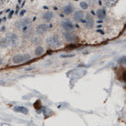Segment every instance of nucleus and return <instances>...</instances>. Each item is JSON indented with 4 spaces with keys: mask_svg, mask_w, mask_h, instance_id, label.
Returning <instances> with one entry per match:
<instances>
[{
    "mask_svg": "<svg viewBox=\"0 0 126 126\" xmlns=\"http://www.w3.org/2000/svg\"><path fill=\"white\" fill-rule=\"evenodd\" d=\"M15 25L17 29L22 30L24 32H26L29 30V27L31 26V20L29 18L20 19L15 22Z\"/></svg>",
    "mask_w": 126,
    "mask_h": 126,
    "instance_id": "1",
    "label": "nucleus"
},
{
    "mask_svg": "<svg viewBox=\"0 0 126 126\" xmlns=\"http://www.w3.org/2000/svg\"><path fill=\"white\" fill-rule=\"evenodd\" d=\"M46 43L49 48H58L62 45V41L58 36L54 35L46 39Z\"/></svg>",
    "mask_w": 126,
    "mask_h": 126,
    "instance_id": "2",
    "label": "nucleus"
},
{
    "mask_svg": "<svg viewBox=\"0 0 126 126\" xmlns=\"http://www.w3.org/2000/svg\"><path fill=\"white\" fill-rule=\"evenodd\" d=\"M5 38L8 40L9 45H11V47H13V48L17 47V45L19 44V39L16 34L13 32H8L6 34Z\"/></svg>",
    "mask_w": 126,
    "mask_h": 126,
    "instance_id": "3",
    "label": "nucleus"
},
{
    "mask_svg": "<svg viewBox=\"0 0 126 126\" xmlns=\"http://www.w3.org/2000/svg\"><path fill=\"white\" fill-rule=\"evenodd\" d=\"M30 60V54H17L13 58V62L15 63H20L23 62H27Z\"/></svg>",
    "mask_w": 126,
    "mask_h": 126,
    "instance_id": "4",
    "label": "nucleus"
},
{
    "mask_svg": "<svg viewBox=\"0 0 126 126\" xmlns=\"http://www.w3.org/2000/svg\"><path fill=\"white\" fill-rule=\"evenodd\" d=\"M63 36L65 39L69 42H75L78 40V37L75 34L70 32H63Z\"/></svg>",
    "mask_w": 126,
    "mask_h": 126,
    "instance_id": "5",
    "label": "nucleus"
},
{
    "mask_svg": "<svg viewBox=\"0 0 126 126\" xmlns=\"http://www.w3.org/2000/svg\"><path fill=\"white\" fill-rule=\"evenodd\" d=\"M48 29H49V27L47 24H39L36 27V32L38 34H44L48 30Z\"/></svg>",
    "mask_w": 126,
    "mask_h": 126,
    "instance_id": "6",
    "label": "nucleus"
},
{
    "mask_svg": "<svg viewBox=\"0 0 126 126\" xmlns=\"http://www.w3.org/2000/svg\"><path fill=\"white\" fill-rule=\"evenodd\" d=\"M62 27L64 30H67V31H70L73 30L74 28V26L73 24V23L70 20H63L62 22Z\"/></svg>",
    "mask_w": 126,
    "mask_h": 126,
    "instance_id": "7",
    "label": "nucleus"
},
{
    "mask_svg": "<svg viewBox=\"0 0 126 126\" xmlns=\"http://www.w3.org/2000/svg\"><path fill=\"white\" fill-rule=\"evenodd\" d=\"M94 24V18L91 17V15H87L86 17V21H85V27L88 29H91L92 28Z\"/></svg>",
    "mask_w": 126,
    "mask_h": 126,
    "instance_id": "8",
    "label": "nucleus"
},
{
    "mask_svg": "<svg viewBox=\"0 0 126 126\" xmlns=\"http://www.w3.org/2000/svg\"><path fill=\"white\" fill-rule=\"evenodd\" d=\"M14 111L17 112H20L23 114H27L28 110L24 107H14Z\"/></svg>",
    "mask_w": 126,
    "mask_h": 126,
    "instance_id": "9",
    "label": "nucleus"
},
{
    "mask_svg": "<svg viewBox=\"0 0 126 126\" xmlns=\"http://www.w3.org/2000/svg\"><path fill=\"white\" fill-rule=\"evenodd\" d=\"M83 17H84V13L82 11H76L75 14H74V16H73V17L76 20H81L83 18Z\"/></svg>",
    "mask_w": 126,
    "mask_h": 126,
    "instance_id": "10",
    "label": "nucleus"
},
{
    "mask_svg": "<svg viewBox=\"0 0 126 126\" xmlns=\"http://www.w3.org/2000/svg\"><path fill=\"white\" fill-rule=\"evenodd\" d=\"M97 15L99 19L103 20L105 17V16H106V11H105V10L104 9H99V10H97Z\"/></svg>",
    "mask_w": 126,
    "mask_h": 126,
    "instance_id": "11",
    "label": "nucleus"
},
{
    "mask_svg": "<svg viewBox=\"0 0 126 126\" xmlns=\"http://www.w3.org/2000/svg\"><path fill=\"white\" fill-rule=\"evenodd\" d=\"M73 11V8L70 5H68L63 8V12L66 15H70Z\"/></svg>",
    "mask_w": 126,
    "mask_h": 126,
    "instance_id": "12",
    "label": "nucleus"
},
{
    "mask_svg": "<svg viewBox=\"0 0 126 126\" xmlns=\"http://www.w3.org/2000/svg\"><path fill=\"white\" fill-rule=\"evenodd\" d=\"M54 17V15L52 12H51V11H47V12H45L44 15H43V19L45 20H51V19Z\"/></svg>",
    "mask_w": 126,
    "mask_h": 126,
    "instance_id": "13",
    "label": "nucleus"
},
{
    "mask_svg": "<svg viewBox=\"0 0 126 126\" xmlns=\"http://www.w3.org/2000/svg\"><path fill=\"white\" fill-rule=\"evenodd\" d=\"M9 45V43L8 42V40L6 39V38H2L1 40H0V47L2 48H6Z\"/></svg>",
    "mask_w": 126,
    "mask_h": 126,
    "instance_id": "14",
    "label": "nucleus"
},
{
    "mask_svg": "<svg viewBox=\"0 0 126 126\" xmlns=\"http://www.w3.org/2000/svg\"><path fill=\"white\" fill-rule=\"evenodd\" d=\"M43 52H44V48H43L42 46H38V47L36 48V50H35V54H36V56H40V55H42V54H43Z\"/></svg>",
    "mask_w": 126,
    "mask_h": 126,
    "instance_id": "15",
    "label": "nucleus"
},
{
    "mask_svg": "<svg viewBox=\"0 0 126 126\" xmlns=\"http://www.w3.org/2000/svg\"><path fill=\"white\" fill-rule=\"evenodd\" d=\"M44 114H45V117H49L51 114H53V112L48 108H45L44 109Z\"/></svg>",
    "mask_w": 126,
    "mask_h": 126,
    "instance_id": "16",
    "label": "nucleus"
},
{
    "mask_svg": "<svg viewBox=\"0 0 126 126\" xmlns=\"http://www.w3.org/2000/svg\"><path fill=\"white\" fill-rule=\"evenodd\" d=\"M125 61H126V58H125V56H123L121 58H119L118 60V63L119 64H122V63H125Z\"/></svg>",
    "mask_w": 126,
    "mask_h": 126,
    "instance_id": "17",
    "label": "nucleus"
},
{
    "mask_svg": "<svg viewBox=\"0 0 126 126\" xmlns=\"http://www.w3.org/2000/svg\"><path fill=\"white\" fill-rule=\"evenodd\" d=\"M80 6H81L83 9H87L88 8V4L85 2H82L80 3Z\"/></svg>",
    "mask_w": 126,
    "mask_h": 126,
    "instance_id": "18",
    "label": "nucleus"
},
{
    "mask_svg": "<svg viewBox=\"0 0 126 126\" xmlns=\"http://www.w3.org/2000/svg\"><path fill=\"white\" fill-rule=\"evenodd\" d=\"M74 54H69V55H61L62 58H69V57H73Z\"/></svg>",
    "mask_w": 126,
    "mask_h": 126,
    "instance_id": "19",
    "label": "nucleus"
},
{
    "mask_svg": "<svg viewBox=\"0 0 126 126\" xmlns=\"http://www.w3.org/2000/svg\"><path fill=\"white\" fill-rule=\"evenodd\" d=\"M13 14H14V11H11V12H10V13H9V15H8V17L10 18V17H12Z\"/></svg>",
    "mask_w": 126,
    "mask_h": 126,
    "instance_id": "20",
    "label": "nucleus"
},
{
    "mask_svg": "<svg viewBox=\"0 0 126 126\" xmlns=\"http://www.w3.org/2000/svg\"><path fill=\"white\" fill-rule=\"evenodd\" d=\"M122 80L125 82V72L123 73V75H122Z\"/></svg>",
    "mask_w": 126,
    "mask_h": 126,
    "instance_id": "21",
    "label": "nucleus"
},
{
    "mask_svg": "<svg viewBox=\"0 0 126 126\" xmlns=\"http://www.w3.org/2000/svg\"><path fill=\"white\" fill-rule=\"evenodd\" d=\"M25 12H26V11L25 10H23L21 12H20V15H24V13H25Z\"/></svg>",
    "mask_w": 126,
    "mask_h": 126,
    "instance_id": "22",
    "label": "nucleus"
},
{
    "mask_svg": "<svg viewBox=\"0 0 126 126\" xmlns=\"http://www.w3.org/2000/svg\"><path fill=\"white\" fill-rule=\"evenodd\" d=\"M97 32H101L102 34H104V31H103V30H97Z\"/></svg>",
    "mask_w": 126,
    "mask_h": 126,
    "instance_id": "23",
    "label": "nucleus"
},
{
    "mask_svg": "<svg viewBox=\"0 0 126 126\" xmlns=\"http://www.w3.org/2000/svg\"><path fill=\"white\" fill-rule=\"evenodd\" d=\"M2 63V59L0 58V65H1Z\"/></svg>",
    "mask_w": 126,
    "mask_h": 126,
    "instance_id": "24",
    "label": "nucleus"
}]
</instances>
